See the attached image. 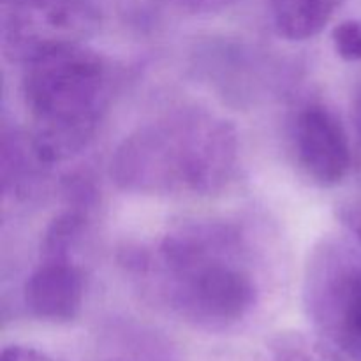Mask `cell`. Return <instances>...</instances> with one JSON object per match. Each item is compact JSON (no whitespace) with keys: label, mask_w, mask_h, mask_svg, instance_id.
Returning <instances> with one entry per match:
<instances>
[{"label":"cell","mask_w":361,"mask_h":361,"mask_svg":"<svg viewBox=\"0 0 361 361\" xmlns=\"http://www.w3.org/2000/svg\"><path fill=\"white\" fill-rule=\"evenodd\" d=\"M122 267L152 302L197 330H231L261 298L249 235L224 219L175 226L152 245L123 250Z\"/></svg>","instance_id":"obj_1"},{"label":"cell","mask_w":361,"mask_h":361,"mask_svg":"<svg viewBox=\"0 0 361 361\" xmlns=\"http://www.w3.org/2000/svg\"><path fill=\"white\" fill-rule=\"evenodd\" d=\"M238 161V130L229 120L182 106L127 134L113 152L109 175L123 192L200 197L226 189Z\"/></svg>","instance_id":"obj_2"},{"label":"cell","mask_w":361,"mask_h":361,"mask_svg":"<svg viewBox=\"0 0 361 361\" xmlns=\"http://www.w3.org/2000/svg\"><path fill=\"white\" fill-rule=\"evenodd\" d=\"M28 136L48 166L80 155L94 141L113 95L111 66L87 44L67 46L23 66Z\"/></svg>","instance_id":"obj_3"},{"label":"cell","mask_w":361,"mask_h":361,"mask_svg":"<svg viewBox=\"0 0 361 361\" xmlns=\"http://www.w3.org/2000/svg\"><path fill=\"white\" fill-rule=\"evenodd\" d=\"M303 302L317 338L341 361H361V252L344 238L312 250Z\"/></svg>","instance_id":"obj_4"},{"label":"cell","mask_w":361,"mask_h":361,"mask_svg":"<svg viewBox=\"0 0 361 361\" xmlns=\"http://www.w3.org/2000/svg\"><path fill=\"white\" fill-rule=\"evenodd\" d=\"M99 27L94 0H4L2 51L25 66L55 49L87 44Z\"/></svg>","instance_id":"obj_5"},{"label":"cell","mask_w":361,"mask_h":361,"mask_svg":"<svg viewBox=\"0 0 361 361\" xmlns=\"http://www.w3.org/2000/svg\"><path fill=\"white\" fill-rule=\"evenodd\" d=\"M293 143L300 168L321 187L338 185L355 168L353 141L344 123L321 102H309L296 113Z\"/></svg>","instance_id":"obj_6"},{"label":"cell","mask_w":361,"mask_h":361,"mask_svg":"<svg viewBox=\"0 0 361 361\" xmlns=\"http://www.w3.org/2000/svg\"><path fill=\"white\" fill-rule=\"evenodd\" d=\"M85 271L74 257L41 256L23 286V302L39 321L69 323L81 312Z\"/></svg>","instance_id":"obj_7"},{"label":"cell","mask_w":361,"mask_h":361,"mask_svg":"<svg viewBox=\"0 0 361 361\" xmlns=\"http://www.w3.org/2000/svg\"><path fill=\"white\" fill-rule=\"evenodd\" d=\"M344 0H268L274 28L288 41H307L324 30Z\"/></svg>","instance_id":"obj_8"},{"label":"cell","mask_w":361,"mask_h":361,"mask_svg":"<svg viewBox=\"0 0 361 361\" xmlns=\"http://www.w3.org/2000/svg\"><path fill=\"white\" fill-rule=\"evenodd\" d=\"M49 168L51 166L46 164L37 154L28 133H4L2 178L7 196H27Z\"/></svg>","instance_id":"obj_9"},{"label":"cell","mask_w":361,"mask_h":361,"mask_svg":"<svg viewBox=\"0 0 361 361\" xmlns=\"http://www.w3.org/2000/svg\"><path fill=\"white\" fill-rule=\"evenodd\" d=\"M270 361H341L319 338L300 334H286L270 345Z\"/></svg>","instance_id":"obj_10"},{"label":"cell","mask_w":361,"mask_h":361,"mask_svg":"<svg viewBox=\"0 0 361 361\" xmlns=\"http://www.w3.org/2000/svg\"><path fill=\"white\" fill-rule=\"evenodd\" d=\"M335 53L348 62H361V18L338 23L331 32Z\"/></svg>","instance_id":"obj_11"},{"label":"cell","mask_w":361,"mask_h":361,"mask_svg":"<svg viewBox=\"0 0 361 361\" xmlns=\"http://www.w3.org/2000/svg\"><path fill=\"white\" fill-rule=\"evenodd\" d=\"M169 2L190 14H214L228 9L236 0H169Z\"/></svg>","instance_id":"obj_12"},{"label":"cell","mask_w":361,"mask_h":361,"mask_svg":"<svg viewBox=\"0 0 361 361\" xmlns=\"http://www.w3.org/2000/svg\"><path fill=\"white\" fill-rule=\"evenodd\" d=\"M353 154H355V169L361 182V90L353 106Z\"/></svg>","instance_id":"obj_13"},{"label":"cell","mask_w":361,"mask_h":361,"mask_svg":"<svg viewBox=\"0 0 361 361\" xmlns=\"http://www.w3.org/2000/svg\"><path fill=\"white\" fill-rule=\"evenodd\" d=\"M0 361H51L46 355L35 351L32 348H23V345H13L6 348L2 353Z\"/></svg>","instance_id":"obj_14"},{"label":"cell","mask_w":361,"mask_h":361,"mask_svg":"<svg viewBox=\"0 0 361 361\" xmlns=\"http://www.w3.org/2000/svg\"><path fill=\"white\" fill-rule=\"evenodd\" d=\"M360 235H361V231H360ZM360 238H361V236H360Z\"/></svg>","instance_id":"obj_15"}]
</instances>
